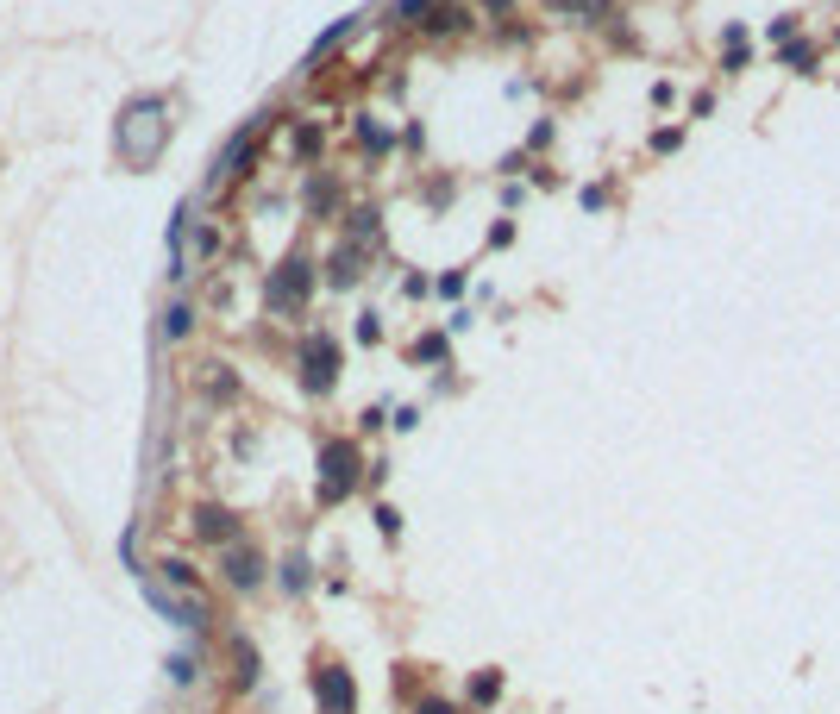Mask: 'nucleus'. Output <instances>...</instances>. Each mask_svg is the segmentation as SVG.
I'll list each match as a JSON object with an SVG mask.
<instances>
[{
  "instance_id": "1",
  "label": "nucleus",
  "mask_w": 840,
  "mask_h": 714,
  "mask_svg": "<svg viewBox=\"0 0 840 714\" xmlns=\"http://www.w3.org/2000/svg\"><path fill=\"white\" fill-rule=\"evenodd\" d=\"M358 470H364V458H358L352 439H326L320 445V502H345L352 483H358Z\"/></svg>"
},
{
  "instance_id": "2",
  "label": "nucleus",
  "mask_w": 840,
  "mask_h": 714,
  "mask_svg": "<svg viewBox=\"0 0 840 714\" xmlns=\"http://www.w3.org/2000/svg\"><path fill=\"white\" fill-rule=\"evenodd\" d=\"M314 702H320V714H358V683H352V671L320 664V671H314Z\"/></svg>"
},
{
  "instance_id": "3",
  "label": "nucleus",
  "mask_w": 840,
  "mask_h": 714,
  "mask_svg": "<svg viewBox=\"0 0 840 714\" xmlns=\"http://www.w3.org/2000/svg\"><path fill=\"white\" fill-rule=\"evenodd\" d=\"M333 376H339V345L333 339H308V351H301V383H308L314 395H326Z\"/></svg>"
},
{
  "instance_id": "4",
  "label": "nucleus",
  "mask_w": 840,
  "mask_h": 714,
  "mask_svg": "<svg viewBox=\"0 0 840 714\" xmlns=\"http://www.w3.org/2000/svg\"><path fill=\"white\" fill-rule=\"evenodd\" d=\"M145 602H151L157 614H170L176 627H201V621H207V608H201V602H182V595H170L163 583H145Z\"/></svg>"
},
{
  "instance_id": "5",
  "label": "nucleus",
  "mask_w": 840,
  "mask_h": 714,
  "mask_svg": "<svg viewBox=\"0 0 840 714\" xmlns=\"http://www.w3.org/2000/svg\"><path fill=\"white\" fill-rule=\"evenodd\" d=\"M308 264H283V276H276L270 282V307H283V314H289V307H301V301H308Z\"/></svg>"
},
{
  "instance_id": "6",
  "label": "nucleus",
  "mask_w": 840,
  "mask_h": 714,
  "mask_svg": "<svg viewBox=\"0 0 840 714\" xmlns=\"http://www.w3.org/2000/svg\"><path fill=\"white\" fill-rule=\"evenodd\" d=\"M226 583L232 589H258L264 583V558L251 552V545H232V552H226Z\"/></svg>"
},
{
  "instance_id": "7",
  "label": "nucleus",
  "mask_w": 840,
  "mask_h": 714,
  "mask_svg": "<svg viewBox=\"0 0 840 714\" xmlns=\"http://www.w3.org/2000/svg\"><path fill=\"white\" fill-rule=\"evenodd\" d=\"M195 533H201V539H232L239 527H232L226 508H201V514H195Z\"/></svg>"
},
{
  "instance_id": "8",
  "label": "nucleus",
  "mask_w": 840,
  "mask_h": 714,
  "mask_svg": "<svg viewBox=\"0 0 840 714\" xmlns=\"http://www.w3.org/2000/svg\"><path fill=\"white\" fill-rule=\"evenodd\" d=\"M496 696H502V677H496V671H483V677L471 683V702H477V708H489Z\"/></svg>"
},
{
  "instance_id": "9",
  "label": "nucleus",
  "mask_w": 840,
  "mask_h": 714,
  "mask_svg": "<svg viewBox=\"0 0 840 714\" xmlns=\"http://www.w3.org/2000/svg\"><path fill=\"white\" fill-rule=\"evenodd\" d=\"M163 577H170L176 589H195V570H189V564H182V558H170V564H163Z\"/></svg>"
},
{
  "instance_id": "10",
  "label": "nucleus",
  "mask_w": 840,
  "mask_h": 714,
  "mask_svg": "<svg viewBox=\"0 0 840 714\" xmlns=\"http://www.w3.org/2000/svg\"><path fill=\"white\" fill-rule=\"evenodd\" d=\"M283 583H289V589L308 583V558H289V564H283Z\"/></svg>"
},
{
  "instance_id": "11",
  "label": "nucleus",
  "mask_w": 840,
  "mask_h": 714,
  "mask_svg": "<svg viewBox=\"0 0 840 714\" xmlns=\"http://www.w3.org/2000/svg\"><path fill=\"white\" fill-rule=\"evenodd\" d=\"M170 677H176V683H195V658H189V652L170 658Z\"/></svg>"
},
{
  "instance_id": "12",
  "label": "nucleus",
  "mask_w": 840,
  "mask_h": 714,
  "mask_svg": "<svg viewBox=\"0 0 840 714\" xmlns=\"http://www.w3.org/2000/svg\"><path fill=\"white\" fill-rule=\"evenodd\" d=\"M433 7V0H395V13H402V19H414V13H427Z\"/></svg>"
},
{
  "instance_id": "13",
  "label": "nucleus",
  "mask_w": 840,
  "mask_h": 714,
  "mask_svg": "<svg viewBox=\"0 0 840 714\" xmlns=\"http://www.w3.org/2000/svg\"><path fill=\"white\" fill-rule=\"evenodd\" d=\"M414 714H458V708H452V702H439V696H427V702H420Z\"/></svg>"
}]
</instances>
